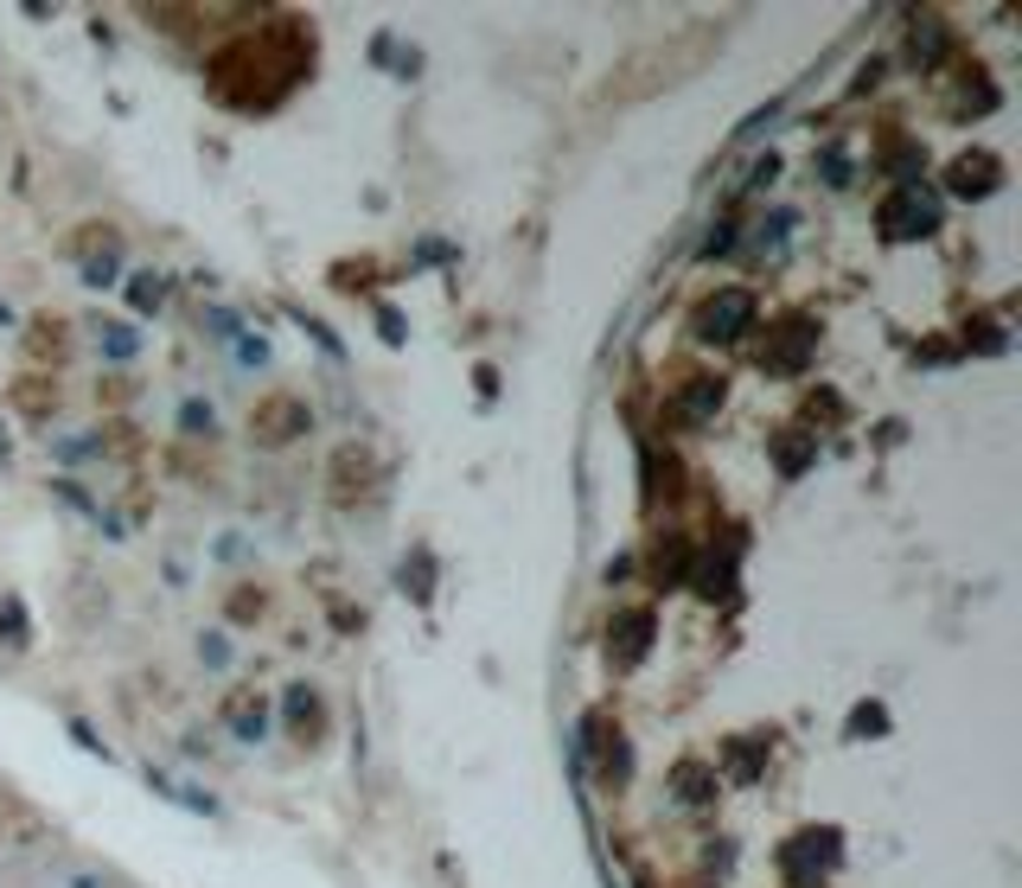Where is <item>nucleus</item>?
<instances>
[{"label":"nucleus","mask_w":1022,"mask_h":888,"mask_svg":"<svg viewBox=\"0 0 1022 888\" xmlns=\"http://www.w3.org/2000/svg\"><path fill=\"white\" fill-rule=\"evenodd\" d=\"M927 230H940V198H933V185H895L888 192V205H882V237L888 243H913V237H927Z\"/></svg>","instance_id":"nucleus-1"},{"label":"nucleus","mask_w":1022,"mask_h":888,"mask_svg":"<svg viewBox=\"0 0 1022 888\" xmlns=\"http://www.w3.org/2000/svg\"><path fill=\"white\" fill-rule=\"evenodd\" d=\"M748 327H754V295H748V288H723V295L703 307V320H696V333L716 339V345L741 339Z\"/></svg>","instance_id":"nucleus-2"},{"label":"nucleus","mask_w":1022,"mask_h":888,"mask_svg":"<svg viewBox=\"0 0 1022 888\" xmlns=\"http://www.w3.org/2000/svg\"><path fill=\"white\" fill-rule=\"evenodd\" d=\"M607 646H614L621 659H639V652L652 646V614H646V607H626V614H614V627H607Z\"/></svg>","instance_id":"nucleus-3"},{"label":"nucleus","mask_w":1022,"mask_h":888,"mask_svg":"<svg viewBox=\"0 0 1022 888\" xmlns=\"http://www.w3.org/2000/svg\"><path fill=\"white\" fill-rule=\"evenodd\" d=\"M1003 180V167H997V160H990V153H965V160H958V167H952V192H958V198H985L990 185Z\"/></svg>","instance_id":"nucleus-4"},{"label":"nucleus","mask_w":1022,"mask_h":888,"mask_svg":"<svg viewBox=\"0 0 1022 888\" xmlns=\"http://www.w3.org/2000/svg\"><path fill=\"white\" fill-rule=\"evenodd\" d=\"M805 333H811L805 320H786V327H780V339H773V352H761V365H766V371H799L805 358H811Z\"/></svg>","instance_id":"nucleus-5"},{"label":"nucleus","mask_w":1022,"mask_h":888,"mask_svg":"<svg viewBox=\"0 0 1022 888\" xmlns=\"http://www.w3.org/2000/svg\"><path fill=\"white\" fill-rule=\"evenodd\" d=\"M946 52V33L933 20H913V58H940Z\"/></svg>","instance_id":"nucleus-6"},{"label":"nucleus","mask_w":1022,"mask_h":888,"mask_svg":"<svg viewBox=\"0 0 1022 888\" xmlns=\"http://www.w3.org/2000/svg\"><path fill=\"white\" fill-rule=\"evenodd\" d=\"M709 786H716V779L703 774V767H678V793H684V799H703Z\"/></svg>","instance_id":"nucleus-7"},{"label":"nucleus","mask_w":1022,"mask_h":888,"mask_svg":"<svg viewBox=\"0 0 1022 888\" xmlns=\"http://www.w3.org/2000/svg\"><path fill=\"white\" fill-rule=\"evenodd\" d=\"M128 300H135V307H160V282H154V275H135V282H128Z\"/></svg>","instance_id":"nucleus-8"},{"label":"nucleus","mask_w":1022,"mask_h":888,"mask_svg":"<svg viewBox=\"0 0 1022 888\" xmlns=\"http://www.w3.org/2000/svg\"><path fill=\"white\" fill-rule=\"evenodd\" d=\"M850 729H856V736H863V729H888V716H882V709H856V722H850Z\"/></svg>","instance_id":"nucleus-9"},{"label":"nucleus","mask_w":1022,"mask_h":888,"mask_svg":"<svg viewBox=\"0 0 1022 888\" xmlns=\"http://www.w3.org/2000/svg\"><path fill=\"white\" fill-rule=\"evenodd\" d=\"M83 275H90V282L103 288V282H110V275H115V257H96V262H90V269H83Z\"/></svg>","instance_id":"nucleus-10"}]
</instances>
